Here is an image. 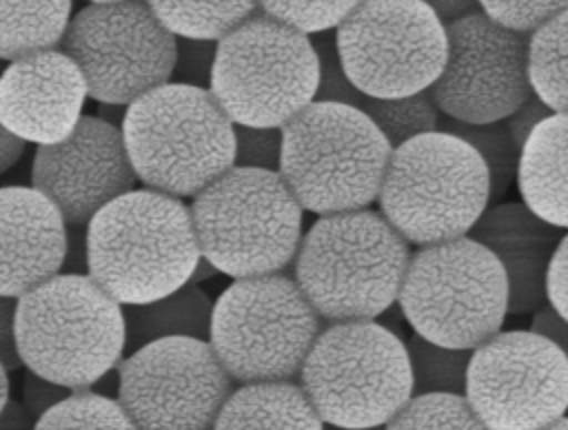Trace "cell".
Segmentation results:
<instances>
[{"label":"cell","mask_w":568,"mask_h":430,"mask_svg":"<svg viewBox=\"0 0 568 430\" xmlns=\"http://www.w3.org/2000/svg\"><path fill=\"white\" fill-rule=\"evenodd\" d=\"M89 390H93L95 395H102V397H109V399H118V392H120V377H118V368L115 370H109L106 375H102Z\"/></svg>","instance_id":"bcb514c9"},{"label":"cell","mask_w":568,"mask_h":430,"mask_svg":"<svg viewBox=\"0 0 568 430\" xmlns=\"http://www.w3.org/2000/svg\"><path fill=\"white\" fill-rule=\"evenodd\" d=\"M384 430H488L462 395H415Z\"/></svg>","instance_id":"4dcf8cb0"},{"label":"cell","mask_w":568,"mask_h":430,"mask_svg":"<svg viewBox=\"0 0 568 430\" xmlns=\"http://www.w3.org/2000/svg\"><path fill=\"white\" fill-rule=\"evenodd\" d=\"M521 202L568 231V115L552 113L524 142L517 168Z\"/></svg>","instance_id":"44dd1931"},{"label":"cell","mask_w":568,"mask_h":430,"mask_svg":"<svg viewBox=\"0 0 568 430\" xmlns=\"http://www.w3.org/2000/svg\"><path fill=\"white\" fill-rule=\"evenodd\" d=\"M122 137L138 182L178 199H193L235 160V124L211 91L175 82L126 106Z\"/></svg>","instance_id":"3957f363"},{"label":"cell","mask_w":568,"mask_h":430,"mask_svg":"<svg viewBox=\"0 0 568 430\" xmlns=\"http://www.w3.org/2000/svg\"><path fill=\"white\" fill-rule=\"evenodd\" d=\"M118 403L138 430H213L235 390L211 344L169 337L146 344L118 366Z\"/></svg>","instance_id":"5bb4252c"},{"label":"cell","mask_w":568,"mask_h":430,"mask_svg":"<svg viewBox=\"0 0 568 430\" xmlns=\"http://www.w3.org/2000/svg\"><path fill=\"white\" fill-rule=\"evenodd\" d=\"M390 153L362 109L313 102L282 126L277 173L304 211L348 213L377 202Z\"/></svg>","instance_id":"5b68a950"},{"label":"cell","mask_w":568,"mask_h":430,"mask_svg":"<svg viewBox=\"0 0 568 430\" xmlns=\"http://www.w3.org/2000/svg\"><path fill=\"white\" fill-rule=\"evenodd\" d=\"M124 113H126V106H115V104H100L98 113H93V115H98L100 120H104V122H109V124H113V126L122 129V122H124Z\"/></svg>","instance_id":"7dc6e473"},{"label":"cell","mask_w":568,"mask_h":430,"mask_svg":"<svg viewBox=\"0 0 568 430\" xmlns=\"http://www.w3.org/2000/svg\"><path fill=\"white\" fill-rule=\"evenodd\" d=\"M16 341L27 370L87 390L124 359V308L89 275H55L18 299Z\"/></svg>","instance_id":"277c9868"},{"label":"cell","mask_w":568,"mask_h":430,"mask_svg":"<svg viewBox=\"0 0 568 430\" xmlns=\"http://www.w3.org/2000/svg\"><path fill=\"white\" fill-rule=\"evenodd\" d=\"M546 430H568V414H566V417H561L559 421H555L552 426H548Z\"/></svg>","instance_id":"f907efd6"},{"label":"cell","mask_w":568,"mask_h":430,"mask_svg":"<svg viewBox=\"0 0 568 430\" xmlns=\"http://www.w3.org/2000/svg\"><path fill=\"white\" fill-rule=\"evenodd\" d=\"M479 9L501 29L530 38L546 22L568 9L566 0L559 2H479Z\"/></svg>","instance_id":"836d02e7"},{"label":"cell","mask_w":568,"mask_h":430,"mask_svg":"<svg viewBox=\"0 0 568 430\" xmlns=\"http://www.w3.org/2000/svg\"><path fill=\"white\" fill-rule=\"evenodd\" d=\"M439 131L462 137L477 151V155L481 157L488 171L490 204L501 202L504 195L510 191V186L517 184V168H519V153H521L508 126L504 122L464 124V122L442 117Z\"/></svg>","instance_id":"4316f807"},{"label":"cell","mask_w":568,"mask_h":430,"mask_svg":"<svg viewBox=\"0 0 568 430\" xmlns=\"http://www.w3.org/2000/svg\"><path fill=\"white\" fill-rule=\"evenodd\" d=\"M348 80L364 98L430 91L446 64L448 38L428 2H357L335 31Z\"/></svg>","instance_id":"7c38bea8"},{"label":"cell","mask_w":568,"mask_h":430,"mask_svg":"<svg viewBox=\"0 0 568 430\" xmlns=\"http://www.w3.org/2000/svg\"><path fill=\"white\" fill-rule=\"evenodd\" d=\"M16 313L18 299L0 295V361L9 372L22 368L16 341Z\"/></svg>","instance_id":"ab89813d"},{"label":"cell","mask_w":568,"mask_h":430,"mask_svg":"<svg viewBox=\"0 0 568 430\" xmlns=\"http://www.w3.org/2000/svg\"><path fill=\"white\" fill-rule=\"evenodd\" d=\"M189 211L202 257L233 279L284 273L304 235V208L280 173L233 166Z\"/></svg>","instance_id":"8992f818"},{"label":"cell","mask_w":568,"mask_h":430,"mask_svg":"<svg viewBox=\"0 0 568 430\" xmlns=\"http://www.w3.org/2000/svg\"><path fill=\"white\" fill-rule=\"evenodd\" d=\"M410 255L377 208L322 215L302 235L293 279L328 324L379 319L397 304Z\"/></svg>","instance_id":"6da1fadb"},{"label":"cell","mask_w":568,"mask_h":430,"mask_svg":"<svg viewBox=\"0 0 568 430\" xmlns=\"http://www.w3.org/2000/svg\"><path fill=\"white\" fill-rule=\"evenodd\" d=\"M24 142L11 135L2 124H0V175L7 173L24 153Z\"/></svg>","instance_id":"f6af8a7d"},{"label":"cell","mask_w":568,"mask_h":430,"mask_svg":"<svg viewBox=\"0 0 568 430\" xmlns=\"http://www.w3.org/2000/svg\"><path fill=\"white\" fill-rule=\"evenodd\" d=\"M175 44L149 2H91L73 11L58 49L84 75L91 100L129 106L171 82Z\"/></svg>","instance_id":"4fadbf2b"},{"label":"cell","mask_w":568,"mask_h":430,"mask_svg":"<svg viewBox=\"0 0 568 430\" xmlns=\"http://www.w3.org/2000/svg\"><path fill=\"white\" fill-rule=\"evenodd\" d=\"M528 80L552 113L568 115V9L528 38Z\"/></svg>","instance_id":"d4e9b609"},{"label":"cell","mask_w":568,"mask_h":430,"mask_svg":"<svg viewBox=\"0 0 568 430\" xmlns=\"http://www.w3.org/2000/svg\"><path fill=\"white\" fill-rule=\"evenodd\" d=\"M297 381L240 383L222 406L213 430H324Z\"/></svg>","instance_id":"7402d4cb"},{"label":"cell","mask_w":568,"mask_h":430,"mask_svg":"<svg viewBox=\"0 0 568 430\" xmlns=\"http://www.w3.org/2000/svg\"><path fill=\"white\" fill-rule=\"evenodd\" d=\"M36 419L24 410L22 401L9 399L0 414V430H33Z\"/></svg>","instance_id":"ee69618b"},{"label":"cell","mask_w":568,"mask_h":430,"mask_svg":"<svg viewBox=\"0 0 568 430\" xmlns=\"http://www.w3.org/2000/svg\"><path fill=\"white\" fill-rule=\"evenodd\" d=\"M0 71H2V69H0Z\"/></svg>","instance_id":"f5cc1de1"},{"label":"cell","mask_w":568,"mask_h":430,"mask_svg":"<svg viewBox=\"0 0 568 430\" xmlns=\"http://www.w3.org/2000/svg\"><path fill=\"white\" fill-rule=\"evenodd\" d=\"M73 2H0V62L58 49Z\"/></svg>","instance_id":"cb8c5ba5"},{"label":"cell","mask_w":568,"mask_h":430,"mask_svg":"<svg viewBox=\"0 0 568 430\" xmlns=\"http://www.w3.org/2000/svg\"><path fill=\"white\" fill-rule=\"evenodd\" d=\"M313 47H315L317 62H320V80H317L315 102H331V104H346V106L362 109L364 95L355 89V84L348 80V75L342 66L337 44H335V33L317 35L313 40Z\"/></svg>","instance_id":"d6a6232c"},{"label":"cell","mask_w":568,"mask_h":430,"mask_svg":"<svg viewBox=\"0 0 568 430\" xmlns=\"http://www.w3.org/2000/svg\"><path fill=\"white\" fill-rule=\"evenodd\" d=\"M546 304L568 321V231L564 233L546 277Z\"/></svg>","instance_id":"74e56055"},{"label":"cell","mask_w":568,"mask_h":430,"mask_svg":"<svg viewBox=\"0 0 568 430\" xmlns=\"http://www.w3.org/2000/svg\"><path fill=\"white\" fill-rule=\"evenodd\" d=\"M357 2H257L260 11L280 24L311 38L337 31Z\"/></svg>","instance_id":"1f68e13d"},{"label":"cell","mask_w":568,"mask_h":430,"mask_svg":"<svg viewBox=\"0 0 568 430\" xmlns=\"http://www.w3.org/2000/svg\"><path fill=\"white\" fill-rule=\"evenodd\" d=\"M175 64L171 82L195 86V89H209L217 55V42L206 40H184L175 38Z\"/></svg>","instance_id":"d590c367"},{"label":"cell","mask_w":568,"mask_h":430,"mask_svg":"<svg viewBox=\"0 0 568 430\" xmlns=\"http://www.w3.org/2000/svg\"><path fill=\"white\" fill-rule=\"evenodd\" d=\"M158 22L184 40L220 42L257 11V2H149Z\"/></svg>","instance_id":"484cf974"},{"label":"cell","mask_w":568,"mask_h":430,"mask_svg":"<svg viewBox=\"0 0 568 430\" xmlns=\"http://www.w3.org/2000/svg\"><path fill=\"white\" fill-rule=\"evenodd\" d=\"M415 395H462L466 392V377L473 350L448 348L433 344L415 332L404 339Z\"/></svg>","instance_id":"83f0119b"},{"label":"cell","mask_w":568,"mask_h":430,"mask_svg":"<svg viewBox=\"0 0 568 430\" xmlns=\"http://www.w3.org/2000/svg\"><path fill=\"white\" fill-rule=\"evenodd\" d=\"M488 430H546L568 412V359L535 330H499L470 355L466 392Z\"/></svg>","instance_id":"9a60e30c"},{"label":"cell","mask_w":568,"mask_h":430,"mask_svg":"<svg viewBox=\"0 0 568 430\" xmlns=\"http://www.w3.org/2000/svg\"><path fill=\"white\" fill-rule=\"evenodd\" d=\"M297 383L326 426H386L413 399L406 344L377 319L326 324Z\"/></svg>","instance_id":"ba28073f"},{"label":"cell","mask_w":568,"mask_h":430,"mask_svg":"<svg viewBox=\"0 0 568 430\" xmlns=\"http://www.w3.org/2000/svg\"><path fill=\"white\" fill-rule=\"evenodd\" d=\"M324 430H384V426H377V428H337V426H326Z\"/></svg>","instance_id":"816d5d0a"},{"label":"cell","mask_w":568,"mask_h":430,"mask_svg":"<svg viewBox=\"0 0 568 430\" xmlns=\"http://www.w3.org/2000/svg\"><path fill=\"white\" fill-rule=\"evenodd\" d=\"M122 308L126 330L124 355L169 337H193L209 341L213 299L195 284H186L155 301Z\"/></svg>","instance_id":"603a6c76"},{"label":"cell","mask_w":568,"mask_h":430,"mask_svg":"<svg viewBox=\"0 0 568 430\" xmlns=\"http://www.w3.org/2000/svg\"><path fill=\"white\" fill-rule=\"evenodd\" d=\"M11 399V383H9V370L2 366L0 361V414L4 410V406L9 403Z\"/></svg>","instance_id":"681fc988"},{"label":"cell","mask_w":568,"mask_h":430,"mask_svg":"<svg viewBox=\"0 0 568 430\" xmlns=\"http://www.w3.org/2000/svg\"><path fill=\"white\" fill-rule=\"evenodd\" d=\"M215 275H220V270H217L209 259L200 257V262H197V266H195V270H193V275H191V281H189V284L200 286L202 281H209V279H213Z\"/></svg>","instance_id":"c3c4849f"},{"label":"cell","mask_w":568,"mask_h":430,"mask_svg":"<svg viewBox=\"0 0 568 430\" xmlns=\"http://www.w3.org/2000/svg\"><path fill=\"white\" fill-rule=\"evenodd\" d=\"M33 430H138L118 399L75 390L55 408L36 419Z\"/></svg>","instance_id":"f546056e"},{"label":"cell","mask_w":568,"mask_h":430,"mask_svg":"<svg viewBox=\"0 0 568 430\" xmlns=\"http://www.w3.org/2000/svg\"><path fill=\"white\" fill-rule=\"evenodd\" d=\"M67 248V222L33 186H0V295L20 299L55 277Z\"/></svg>","instance_id":"d6986e66"},{"label":"cell","mask_w":568,"mask_h":430,"mask_svg":"<svg viewBox=\"0 0 568 430\" xmlns=\"http://www.w3.org/2000/svg\"><path fill=\"white\" fill-rule=\"evenodd\" d=\"M324 319L293 275L233 279L213 301L209 344L240 383L297 381Z\"/></svg>","instance_id":"30bf717a"},{"label":"cell","mask_w":568,"mask_h":430,"mask_svg":"<svg viewBox=\"0 0 568 430\" xmlns=\"http://www.w3.org/2000/svg\"><path fill=\"white\" fill-rule=\"evenodd\" d=\"M446 64L430 98L442 117L495 124L510 117L530 95L528 38L497 27L481 9L446 27Z\"/></svg>","instance_id":"2e32d148"},{"label":"cell","mask_w":568,"mask_h":430,"mask_svg":"<svg viewBox=\"0 0 568 430\" xmlns=\"http://www.w3.org/2000/svg\"><path fill=\"white\" fill-rule=\"evenodd\" d=\"M75 390L60 386L47 377H40L31 370L24 372L22 379V406L24 410L33 417L40 419L44 412H49L51 408H55L60 401H64L67 397H71Z\"/></svg>","instance_id":"8d00e7d4"},{"label":"cell","mask_w":568,"mask_h":430,"mask_svg":"<svg viewBox=\"0 0 568 430\" xmlns=\"http://www.w3.org/2000/svg\"><path fill=\"white\" fill-rule=\"evenodd\" d=\"M488 206V171L462 137L433 131L393 149L377 211L410 246L466 237Z\"/></svg>","instance_id":"52a82bcc"},{"label":"cell","mask_w":568,"mask_h":430,"mask_svg":"<svg viewBox=\"0 0 568 430\" xmlns=\"http://www.w3.org/2000/svg\"><path fill=\"white\" fill-rule=\"evenodd\" d=\"M280 160H282V129L235 124L233 166L277 173Z\"/></svg>","instance_id":"e575fe53"},{"label":"cell","mask_w":568,"mask_h":430,"mask_svg":"<svg viewBox=\"0 0 568 430\" xmlns=\"http://www.w3.org/2000/svg\"><path fill=\"white\" fill-rule=\"evenodd\" d=\"M313 40L257 11L217 42L211 95L240 126L282 129L315 102Z\"/></svg>","instance_id":"8fae6325"},{"label":"cell","mask_w":568,"mask_h":430,"mask_svg":"<svg viewBox=\"0 0 568 430\" xmlns=\"http://www.w3.org/2000/svg\"><path fill=\"white\" fill-rule=\"evenodd\" d=\"M566 231L535 215L521 199L490 204L468 237L488 248L508 281V315L546 306V277Z\"/></svg>","instance_id":"ffe728a7"},{"label":"cell","mask_w":568,"mask_h":430,"mask_svg":"<svg viewBox=\"0 0 568 430\" xmlns=\"http://www.w3.org/2000/svg\"><path fill=\"white\" fill-rule=\"evenodd\" d=\"M138 184L122 129L98 115H82L67 140L33 153L31 186L55 204L67 224L87 226Z\"/></svg>","instance_id":"e0dca14e"},{"label":"cell","mask_w":568,"mask_h":430,"mask_svg":"<svg viewBox=\"0 0 568 430\" xmlns=\"http://www.w3.org/2000/svg\"><path fill=\"white\" fill-rule=\"evenodd\" d=\"M550 115H552V111L532 93L510 117L504 120V124L508 126L515 144L521 149L524 142L528 140V135Z\"/></svg>","instance_id":"f35d334b"},{"label":"cell","mask_w":568,"mask_h":430,"mask_svg":"<svg viewBox=\"0 0 568 430\" xmlns=\"http://www.w3.org/2000/svg\"><path fill=\"white\" fill-rule=\"evenodd\" d=\"M89 98L84 75L60 49L9 62L0 71V124L36 146L67 140Z\"/></svg>","instance_id":"ac0fdd59"},{"label":"cell","mask_w":568,"mask_h":430,"mask_svg":"<svg viewBox=\"0 0 568 430\" xmlns=\"http://www.w3.org/2000/svg\"><path fill=\"white\" fill-rule=\"evenodd\" d=\"M430 9L435 11V16L439 18V22L444 27L466 18L468 13L477 11L479 9V2H468V0H435V2H428Z\"/></svg>","instance_id":"7bdbcfd3"},{"label":"cell","mask_w":568,"mask_h":430,"mask_svg":"<svg viewBox=\"0 0 568 430\" xmlns=\"http://www.w3.org/2000/svg\"><path fill=\"white\" fill-rule=\"evenodd\" d=\"M362 111L382 131L390 149H397L419 135L439 131L442 120V113L428 91L393 100L364 98Z\"/></svg>","instance_id":"f1b7e54d"},{"label":"cell","mask_w":568,"mask_h":430,"mask_svg":"<svg viewBox=\"0 0 568 430\" xmlns=\"http://www.w3.org/2000/svg\"><path fill=\"white\" fill-rule=\"evenodd\" d=\"M397 308L410 332L448 348L475 350L508 315V281L497 257L473 237L413 250Z\"/></svg>","instance_id":"9c48e42d"},{"label":"cell","mask_w":568,"mask_h":430,"mask_svg":"<svg viewBox=\"0 0 568 430\" xmlns=\"http://www.w3.org/2000/svg\"><path fill=\"white\" fill-rule=\"evenodd\" d=\"M58 275H89L87 226L67 224V248Z\"/></svg>","instance_id":"60d3db41"},{"label":"cell","mask_w":568,"mask_h":430,"mask_svg":"<svg viewBox=\"0 0 568 430\" xmlns=\"http://www.w3.org/2000/svg\"><path fill=\"white\" fill-rule=\"evenodd\" d=\"M530 330L544 335L546 339H550L568 359V321L561 319L548 304L541 306L530 321Z\"/></svg>","instance_id":"b9f144b4"},{"label":"cell","mask_w":568,"mask_h":430,"mask_svg":"<svg viewBox=\"0 0 568 430\" xmlns=\"http://www.w3.org/2000/svg\"><path fill=\"white\" fill-rule=\"evenodd\" d=\"M87 242L89 277L122 306L186 286L202 257L184 199L144 186L95 213Z\"/></svg>","instance_id":"7a4b0ae2"}]
</instances>
